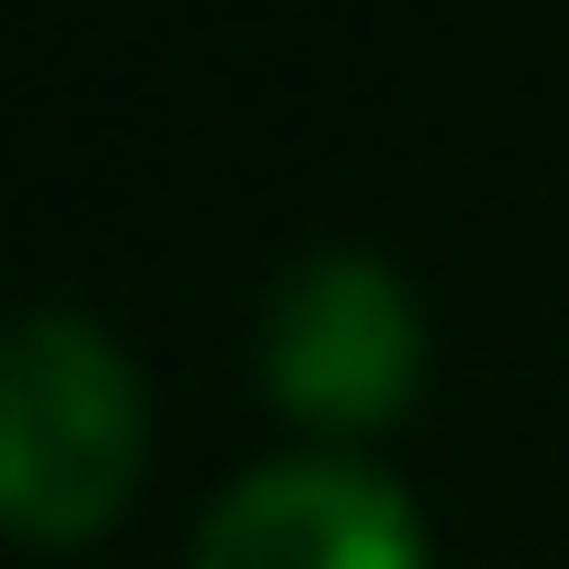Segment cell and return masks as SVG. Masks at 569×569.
Listing matches in <instances>:
<instances>
[{
    "instance_id": "7a4b0ae2",
    "label": "cell",
    "mask_w": 569,
    "mask_h": 569,
    "mask_svg": "<svg viewBox=\"0 0 569 569\" xmlns=\"http://www.w3.org/2000/svg\"><path fill=\"white\" fill-rule=\"evenodd\" d=\"M253 380L327 453L369 443V432H401L432 380L422 296L359 243H306L253 306Z\"/></svg>"
},
{
    "instance_id": "6da1fadb",
    "label": "cell",
    "mask_w": 569,
    "mask_h": 569,
    "mask_svg": "<svg viewBox=\"0 0 569 569\" xmlns=\"http://www.w3.org/2000/svg\"><path fill=\"white\" fill-rule=\"evenodd\" d=\"M148 380L84 306H21L0 327V538L84 549L138 507Z\"/></svg>"
},
{
    "instance_id": "3957f363",
    "label": "cell",
    "mask_w": 569,
    "mask_h": 569,
    "mask_svg": "<svg viewBox=\"0 0 569 569\" xmlns=\"http://www.w3.org/2000/svg\"><path fill=\"white\" fill-rule=\"evenodd\" d=\"M180 569H432L422 507L359 453H274L201 507Z\"/></svg>"
}]
</instances>
